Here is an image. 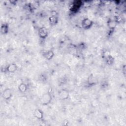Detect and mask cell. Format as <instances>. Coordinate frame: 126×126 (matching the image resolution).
<instances>
[{
  "instance_id": "obj_3",
  "label": "cell",
  "mask_w": 126,
  "mask_h": 126,
  "mask_svg": "<svg viewBox=\"0 0 126 126\" xmlns=\"http://www.w3.org/2000/svg\"><path fill=\"white\" fill-rule=\"evenodd\" d=\"M82 4V3L81 1H74L71 5V7H69V9H71V11H72L73 12L76 11L80 7Z\"/></svg>"
},
{
  "instance_id": "obj_10",
  "label": "cell",
  "mask_w": 126,
  "mask_h": 126,
  "mask_svg": "<svg viewBox=\"0 0 126 126\" xmlns=\"http://www.w3.org/2000/svg\"><path fill=\"white\" fill-rule=\"evenodd\" d=\"M54 55V54L53 52V51L51 50L48 51L44 54V56L45 57V58L47 60H48L51 59L53 57Z\"/></svg>"
},
{
  "instance_id": "obj_12",
  "label": "cell",
  "mask_w": 126,
  "mask_h": 126,
  "mask_svg": "<svg viewBox=\"0 0 126 126\" xmlns=\"http://www.w3.org/2000/svg\"><path fill=\"white\" fill-rule=\"evenodd\" d=\"M96 79L93 75V74H91L90 75L88 78V82L90 85H93L96 83Z\"/></svg>"
},
{
  "instance_id": "obj_4",
  "label": "cell",
  "mask_w": 126,
  "mask_h": 126,
  "mask_svg": "<svg viewBox=\"0 0 126 126\" xmlns=\"http://www.w3.org/2000/svg\"><path fill=\"white\" fill-rule=\"evenodd\" d=\"M69 96V92L66 89H63L60 90L59 92V96L60 99L62 100H65L67 99Z\"/></svg>"
},
{
  "instance_id": "obj_13",
  "label": "cell",
  "mask_w": 126,
  "mask_h": 126,
  "mask_svg": "<svg viewBox=\"0 0 126 126\" xmlns=\"http://www.w3.org/2000/svg\"><path fill=\"white\" fill-rule=\"evenodd\" d=\"M1 33L3 34H6L8 32V26L7 24H3L1 26Z\"/></svg>"
},
{
  "instance_id": "obj_7",
  "label": "cell",
  "mask_w": 126,
  "mask_h": 126,
  "mask_svg": "<svg viewBox=\"0 0 126 126\" xmlns=\"http://www.w3.org/2000/svg\"><path fill=\"white\" fill-rule=\"evenodd\" d=\"M17 69V66L15 64H9L7 67V71L9 73H15Z\"/></svg>"
},
{
  "instance_id": "obj_6",
  "label": "cell",
  "mask_w": 126,
  "mask_h": 126,
  "mask_svg": "<svg viewBox=\"0 0 126 126\" xmlns=\"http://www.w3.org/2000/svg\"><path fill=\"white\" fill-rule=\"evenodd\" d=\"M39 36L41 38L44 39L45 38L48 36V31L44 27L41 28L39 30L38 32Z\"/></svg>"
},
{
  "instance_id": "obj_15",
  "label": "cell",
  "mask_w": 126,
  "mask_h": 126,
  "mask_svg": "<svg viewBox=\"0 0 126 126\" xmlns=\"http://www.w3.org/2000/svg\"><path fill=\"white\" fill-rule=\"evenodd\" d=\"M114 62V58L111 56H109L107 57L106 58V62L107 64H108V65H111L112 64H113Z\"/></svg>"
},
{
  "instance_id": "obj_16",
  "label": "cell",
  "mask_w": 126,
  "mask_h": 126,
  "mask_svg": "<svg viewBox=\"0 0 126 126\" xmlns=\"http://www.w3.org/2000/svg\"><path fill=\"white\" fill-rule=\"evenodd\" d=\"M63 125H64V126H68V125H69V122L67 120H66V122H64Z\"/></svg>"
},
{
  "instance_id": "obj_8",
  "label": "cell",
  "mask_w": 126,
  "mask_h": 126,
  "mask_svg": "<svg viewBox=\"0 0 126 126\" xmlns=\"http://www.w3.org/2000/svg\"><path fill=\"white\" fill-rule=\"evenodd\" d=\"M34 115L37 119H41L43 118L44 113H43V112L40 109H36L35 111Z\"/></svg>"
},
{
  "instance_id": "obj_5",
  "label": "cell",
  "mask_w": 126,
  "mask_h": 126,
  "mask_svg": "<svg viewBox=\"0 0 126 126\" xmlns=\"http://www.w3.org/2000/svg\"><path fill=\"white\" fill-rule=\"evenodd\" d=\"M2 96L5 100H9L12 96V91L9 89H5L2 94Z\"/></svg>"
},
{
  "instance_id": "obj_9",
  "label": "cell",
  "mask_w": 126,
  "mask_h": 126,
  "mask_svg": "<svg viewBox=\"0 0 126 126\" xmlns=\"http://www.w3.org/2000/svg\"><path fill=\"white\" fill-rule=\"evenodd\" d=\"M49 23L51 25H55L56 24L58 21V17L55 15H52L49 17Z\"/></svg>"
},
{
  "instance_id": "obj_1",
  "label": "cell",
  "mask_w": 126,
  "mask_h": 126,
  "mask_svg": "<svg viewBox=\"0 0 126 126\" xmlns=\"http://www.w3.org/2000/svg\"><path fill=\"white\" fill-rule=\"evenodd\" d=\"M52 100V96L50 94L47 93L43 95L41 98V103L43 105H46L50 103Z\"/></svg>"
},
{
  "instance_id": "obj_2",
  "label": "cell",
  "mask_w": 126,
  "mask_h": 126,
  "mask_svg": "<svg viewBox=\"0 0 126 126\" xmlns=\"http://www.w3.org/2000/svg\"><path fill=\"white\" fill-rule=\"evenodd\" d=\"M93 24V22L89 18H85L82 21V27L83 29H89L92 26Z\"/></svg>"
},
{
  "instance_id": "obj_14",
  "label": "cell",
  "mask_w": 126,
  "mask_h": 126,
  "mask_svg": "<svg viewBox=\"0 0 126 126\" xmlns=\"http://www.w3.org/2000/svg\"><path fill=\"white\" fill-rule=\"evenodd\" d=\"M116 22L115 21L111 20L108 23V26L110 29H113L115 28V27L116 26Z\"/></svg>"
},
{
  "instance_id": "obj_11",
  "label": "cell",
  "mask_w": 126,
  "mask_h": 126,
  "mask_svg": "<svg viewBox=\"0 0 126 126\" xmlns=\"http://www.w3.org/2000/svg\"><path fill=\"white\" fill-rule=\"evenodd\" d=\"M18 89L19 90V91L20 92H22V93H24L27 90V85L23 83H21L19 85V87H18Z\"/></svg>"
}]
</instances>
